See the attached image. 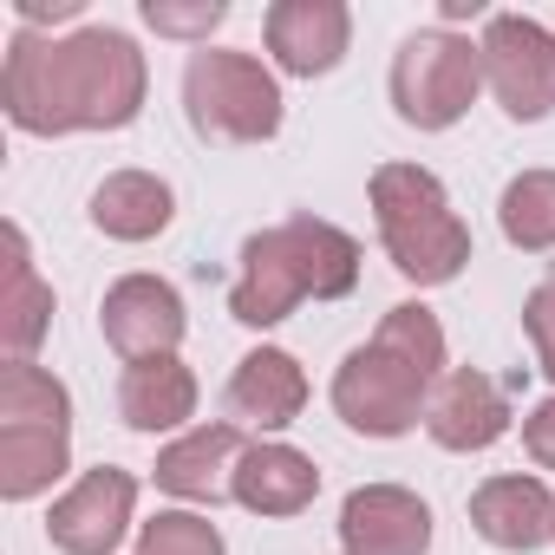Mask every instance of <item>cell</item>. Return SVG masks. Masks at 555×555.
<instances>
[{
    "instance_id": "6da1fadb",
    "label": "cell",
    "mask_w": 555,
    "mask_h": 555,
    "mask_svg": "<svg viewBox=\"0 0 555 555\" xmlns=\"http://www.w3.org/2000/svg\"><path fill=\"white\" fill-rule=\"evenodd\" d=\"M0 105L34 138L125 131L144 112V53L118 27H79L66 40H40L34 27H21L8 40Z\"/></svg>"
},
{
    "instance_id": "7a4b0ae2",
    "label": "cell",
    "mask_w": 555,
    "mask_h": 555,
    "mask_svg": "<svg viewBox=\"0 0 555 555\" xmlns=\"http://www.w3.org/2000/svg\"><path fill=\"white\" fill-rule=\"evenodd\" d=\"M444 379V327L431 308H386L379 334L353 347L334 373V412L366 438H405Z\"/></svg>"
},
{
    "instance_id": "3957f363",
    "label": "cell",
    "mask_w": 555,
    "mask_h": 555,
    "mask_svg": "<svg viewBox=\"0 0 555 555\" xmlns=\"http://www.w3.org/2000/svg\"><path fill=\"white\" fill-rule=\"evenodd\" d=\"M360 288V242L321 216H288L242 242L229 314L242 327H282L301 301H340Z\"/></svg>"
},
{
    "instance_id": "277c9868",
    "label": "cell",
    "mask_w": 555,
    "mask_h": 555,
    "mask_svg": "<svg viewBox=\"0 0 555 555\" xmlns=\"http://www.w3.org/2000/svg\"><path fill=\"white\" fill-rule=\"evenodd\" d=\"M373 216L392 268L418 288L457 282V268L470 261V229L457 222L444 183L425 164H379L373 170Z\"/></svg>"
},
{
    "instance_id": "5b68a950",
    "label": "cell",
    "mask_w": 555,
    "mask_h": 555,
    "mask_svg": "<svg viewBox=\"0 0 555 555\" xmlns=\"http://www.w3.org/2000/svg\"><path fill=\"white\" fill-rule=\"evenodd\" d=\"M66 457H73L66 386L34 360H8V373H0V496L27 503L53 490V477H66Z\"/></svg>"
},
{
    "instance_id": "8992f818",
    "label": "cell",
    "mask_w": 555,
    "mask_h": 555,
    "mask_svg": "<svg viewBox=\"0 0 555 555\" xmlns=\"http://www.w3.org/2000/svg\"><path fill=\"white\" fill-rule=\"evenodd\" d=\"M183 112L190 131L209 144H268L282 131V86L248 53H190L183 66Z\"/></svg>"
},
{
    "instance_id": "52a82bcc",
    "label": "cell",
    "mask_w": 555,
    "mask_h": 555,
    "mask_svg": "<svg viewBox=\"0 0 555 555\" xmlns=\"http://www.w3.org/2000/svg\"><path fill=\"white\" fill-rule=\"evenodd\" d=\"M483 86V47H470L464 34H412L392 53V105L412 131H451L470 99Z\"/></svg>"
},
{
    "instance_id": "ba28073f",
    "label": "cell",
    "mask_w": 555,
    "mask_h": 555,
    "mask_svg": "<svg viewBox=\"0 0 555 555\" xmlns=\"http://www.w3.org/2000/svg\"><path fill=\"white\" fill-rule=\"evenodd\" d=\"M483 79L496 92V105L522 125L555 112V40L542 21L522 14H490L483 27Z\"/></svg>"
},
{
    "instance_id": "9c48e42d",
    "label": "cell",
    "mask_w": 555,
    "mask_h": 555,
    "mask_svg": "<svg viewBox=\"0 0 555 555\" xmlns=\"http://www.w3.org/2000/svg\"><path fill=\"white\" fill-rule=\"evenodd\" d=\"M131 509H138V477L131 470H86L47 516V535L60 555H112L131 529Z\"/></svg>"
},
{
    "instance_id": "30bf717a",
    "label": "cell",
    "mask_w": 555,
    "mask_h": 555,
    "mask_svg": "<svg viewBox=\"0 0 555 555\" xmlns=\"http://www.w3.org/2000/svg\"><path fill=\"white\" fill-rule=\"evenodd\" d=\"M99 327L105 340L138 366V360H164L177 353L183 340V295L170 282H157V274H125V282L105 288V308H99Z\"/></svg>"
},
{
    "instance_id": "8fae6325",
    "label": "cell",
    "mask_w": 555,
    "mask_h": 555,
    "mask_svg": "<svg viewBox=\"0 0 555 555\" xmlns=\"http://www.w3.org/2000/svg\"><path fill=\"white\" fill-rule=\"evenodd\" d=\"M301 405H308V373L282 347L242 353L222 386V425H235V431H282L301 418Z\"/></svg>"
},
{
    "instance_id": "7c38bea8",
    "label": "cell",
    "mask_w": 555,
    "mask_h": 555,
    "mask_svg": "<svg viewBox=\"0 0 555 555\" xmlns=\"http://www.w3.org/2000/svg\"><path fill=\"white\" fill-rule=\"evenodd\" d=\"M353 14L340 0H274L268 8V53L295 79H321L347 60Z\"/></svg>"
},
{
    "instance_id": "4fadbf2b",
    "label": "cell",
    "mask_w": 555,
    "mask_h": 555,
    "mask_svg": "<svg viewBox=\"0 0 555 555\" xmlns=\"http://www.w3.org/2000/svg\"><path fill=\"white\" fill-rule=\"evenodd\" d=\"M340 548L347 555H425L431 548V509L399 483H366L340 509Z\"/></svg>"
},
{
    "instance_id": "5bb4252c",
    "label": "cell",
    "mask_w": 555,
    "mask_h": 555,
    "mask_svg": "<svg viewBox=\"0 0 555 555\" xmlns=\"http://www.w3.org/2000/svg\"><path fill=\"white\" fill-rule=\"evenodd\" d=\"M425 431L444 444V451H490L503 431H509V399L490 373L477 366H457L438 379L431 405H425Z\"/></svg>"
},
{
    "instance_id": "9a60e30c",
    "label": "cell",
    "mask_w": 555,
    "mask_h": 555,
    "mask_svg": "<svg viewBox=\"0 0 555 555\" xmlns=\"http://www.w3.org/2000/svg\"><path fill=\"white\" fill-rule=\"evenodd\" d=\"M248 438L235 425H196L177 444L157 451V490L183 496V503H229L235 496V464H242Z\"/></svg>"
},
{
    "instance_id": "2e32d148",
    "label": "cell",
    "mask_w": 555,
    "mask_h": 555,
    "mask_svg": "<svg viewBox=\"0 0 555 555\" xmlns=\"http://www.w3.org/2000/svg\"><path fill=\"white\" fill-rule=\"evenodd\" d=\"M470 529H477L490 548L529 555V548L555 542V496H548L542 477H490V483H477V496H470Z\"/></svg>"
},
{
    "instance_id": "e0dca14e",
    "label": "cell",
    "mask_w": 555,
    "mask_h": 555,
    "mask_svg": "<svg viewBox=\"0 0 555 555\" xmlns=\"http://www.w3.org/2000/svg\"><path fill=\"white\" fill-rule=\"evenodd\" d=\"M314 490H321V470H314V457L295 451V444L261 438V444H248L242 464H235V503L255 509V516H301V509L314 503Z\"/></svg>"
},
{
    "instance_id": "ac0fdd59",
    "label": "cell",
    "mask_w": 555,
    "mask_h": 555,
    "mask_svg": "<svg viewBox=\"0 0 555 555\" xmlns=\"http://www.w3.org/2000/svg\"><path fill=\"white\" fill-rule=\"evenodd\" d=\"M118 418L131 431H177L183 418H196V373L177 353L125 366V379H118Z\"/></svg>"
},
{
    "instance_id": "d6986e66",
    "label": "cell",
    "mask_w": 555,
    "mask_h": 555,
    "mask_svg": "<svg viewBox=\"0 0 555 555\" xmlns=\"http://www.w3.org/2000/svg\"><path fill=\"white\" fill-rule=\"evenodd\" d=\"M170 209L177 196L151 170H112L92 190V229H105L112 242H151L157 229H170Z\"/></svg>"
},
{
    "instance_id": "ffe728a7",
    "label": "cell",
    "mask_w": 555,
    "mask_h": 555,
    "mask_svg": "<svg viewBox=\"0 0 555 555\" xmlns=\"http://www.w3.org/2000/svg\"><path fill=\"white\" fill-rule=\"evenodd\" d=\"M47 327H53V288L34 274V255H27L21 222H8V288H0V340H8L14 360H34V347H40Z\"/></svg>"
},
{
    "instance_id": "44dd1931",
    "label": "cell",
    "mask_w": 555,
    "mask_h": 555,
    "mask_svg": "<svg viewBox=\"0 0 555 555\" xmlns=\"http://www.w3.org/2000/svg\"><path fill=\"white\" fill-rule=\"evenodd\" d=\"M496 222L516 248L529 255H548L555 248V170H522L509 177L503 203H496Z\"/></svg>"
},
{
    "instance_id": "7402d4cb",
    "label": "cell",
    "mask_w": 555,
    "mask_h": 555,
    "mask_svg": "<svg viewBox=\"0 0 555 555\" xmlns=\"http://www.w3.org/2000/svg\"><path fill=\"white\" fill-rule=\"evenodd\" d=\"M138 555H222V535L196 509H157L138 529Z\"/></svg>"
},
{
    "instance_id": "603a6c76",
    "label": "cell",
    "mask_w": 555,
    "mask_h": 555,
    "mask_svg": "<svg viewBox=\"0 0 555 555\" xmlns=\"http://www.w3.org/2000/svg\"><path fill=\"white\" fill-rule=\"evenodd\" d=\"M222 0H196V8H177V0H144V21L157 34H177V40H209V27H222Z\"/></svg>"
},
{
    "instance_id": "cb8c5ba5",
    "label": "cell",
    "mask_w": 555,
    "mask_h": 555,
    "mask_svg": "<svg viewBox=\"0 0 555 555\" xmlns=\"http://www.w3.org/2000/svg\"><path fill=\"white\" fill-rule=\"evenodd\" d=\"M522 334L535 347V366L555 379V282H542L529 301H522Z\"/></svg>"
},
{
    "instance_id": "d4e9b609",
    "label": "cell",
    "mask_w": 555,
    "mask_h": 555,
    "mask_svg": "<svg viewBox=\"0 0 555 555\" xmlns=\"http://www.w3.org/2000/svg\"><path fill=\"white\" fill-rule=\"evenodd\" d=\"M522 444H529V457H535L542 470H555V399H542V405L522 418Z\"/></svg>"
},
{
    "instance_id": "484cf974",
    "label": "cell",
    "mask_w": 555,
    "mask_h": 555,
    "mask_svg": "<svg viewBox=\"0 0 555 555\" xmlns=\"http://www.w3.org/2000/svg\"><path fill=\"white\" fill-rule=\"evenodd\" d=\"M79 14V0H21V21L40 27V21H73Z\"/></svg>"
}]
</instances>
